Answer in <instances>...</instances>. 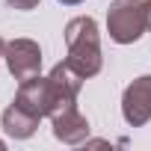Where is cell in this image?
<instances>
[{
	"instance_id": "9c48e42d",
	"label": "cell",
	"mask_w": 151,
	"mask_h": 151,
	"mask_svg": "<svg viewBox=\"0 0 151 151\" xmlns=\"http://www.w3.org/2000/svg\"><path fill=\"white\" fill-rule=\"evenodd\" d=\"M9 6H15V9H21V12H30V9L39 6V0H9Z\"/></svg>"
},
{
	"instance_id": "277c9868",
	"label": "cell",
	"mask_w": 151,
	"mask_h": 151,
	"mask_svg": "<svg viewBox=\"0 0 151 151\" xmlns=\"http://www.w3.org/2000/svg\"><path fill=\"white\" fill-rule=\"evenodd\" d=\"M3 59L15 80H27V77H36L42 68V47L33 39H12L6 42Z\"/></svg>"
},
{
	"instance_id": "3957f363",
	"label": "cell",
	"mask_w": 151,
	"mask_h": 151,
	"mask_svg": "<svg viewBox=\"0 0 151 151\" xmlns=\"http://www.w3.org/2000/svg\"><path fill=\"white\" fill-rule=\"evenodd\" d=\"M83 74L74 68L68 59L65 62H56L47 74V83H50V119L68 107L77 104V95H80V86H83Z\"/></svg>"
},
{
	"instance_id": "4fadbf2b",
	"label": "cell",
	"mask_w": 151,
	"mask_h": 151,
	"mask_svg": "<svg viewBox=\"0 0 151 151\" xmlns=\"http://www.w3.org/2000/svg\"><path fill=\"white\" fill-rule=\"evenodd\" d=\"M3 148H6V142H3V139H0V151H3Z\"/></svg>"
},
{
	"instance_id": "ba28073f",
	"label": "cell",
	"mask_w": 151,
	"mask_h": 151,
	"mask_svg": "<svg viewBox=\"0 0 151 151\" xmlns=\"http://www.w3.org/2000/svg\"><path fill=\"white\" fill-rule=\"evenodd\" d=\"M0 122H3V130H6L9 136H15V139H30V136L36 133V127H39L42 119L12 101V107L3 110V119H0Z\"/></svg>"
},
{
	"instance_id": "52a82bcc",
	"label": "cell",
	"mask_w": 151,
	"mask_h": 151,
	"mask_svg": "<svg viewBox=\"0 0 151 151\" xmlns=\"http://www.w3.org/2000/svg\"><path fill=\"white\" fill-rule=\"evenodd\" d=\"M53 136L65 145H80L83 139H89V122L77 107H68L62 113L53 116Z\"/></svg>"
},
{
	"instance_id": "5b68a950",
	"label": "cell",
	"mask_w": 151,
	"mask_h": 151,
	"mask_svg": "<svg viewBox=\"0 0 151 151\" xmlns=\"http://www.w3.org/2000/svg\"><path fill=\"white\" fill-rule=\"evenodd\" d=\"M122 116L130 127H142L151 119V74L136 77L122 95Z\"/></svg>"
},
{
	"instance_id": "30bf717a",
	"label": "cell",
	"mask_w": 151,
	"mask_h": 151,
	"mask_svg": "<svg viewBox=\"0 0 151 151\" xmlns=\"http://www.w3.org/2000/svg\"><path fill=\"white\" fill-rule=\"evenodd\" d=\"M142 9H145V27L151 30V0H142Z\"/></svg>"
},
{
	"instance_id": "6da1fadb",
	"label": "cell",
	"mask_w": 151,
	"mask_h": 151,
	"mask_svg": "<svg viewBox=\"0 0 151 151\" xmlns=\"http://www.w3.org/2000/svg\"><path fill=\"white\" fill-rule=\"evenodd\" d=\"M65 45H68V62L83 77H95L101 71V39L95 18H71L65 24Z\"/></svg>"
},
{
	"instance_id": "7a4b0ae2",
	"label": "cell",
	"mask_w": 151,
	"mask_h": 151,
	"mask_svg": "<svg viewBox=\"0 0 151 151\" xmlns=\"http://www.w3.org/2000/svg\"><path fill=\"white\" fill-rule=\"evenodd\" d=\"M107 30L116 45H133L148 27H145V9L142 0H119L107 12Z\"/></svg>"
},
{
	"instance_id": "7c38bea8",
	"label": "cell",
	"mask_w": 151,
	"mask_h": 151,
	"mask_svg": "<svg viewBox=\"0 0 151 151\" xmlns=\"http://www.w3.org/2000/svg\"><path fill=\"white\" fill-rule=\"evenodd\" d=\"M3 50H6V42H3V36H0V59H3Z\"/></svg>"
},
{
	"instance_id": "8fae6325",
	"label": "cell",
	"mask_w": 151,
	"mask_h": 151,
	"mask_svg": "<svg viewBox=\"0 0 151 151\" xmlns=\"http://www.w3.org/2000/svg\"><path fill=\"white\" fill-rule=\"evenodd\" d=\"M59 3H65V6H77V3H83V0H59Z\"/></svg>"
},
{
	"instance_id": "8992f818",
	"label": "cell",
	"mask_w": 151,
	"mask_h": 151,
	"mask_svg": "<svg viewBox=\"0 0 151 151\" xmlns=\"http://www.w3.org/2000/svg\"><path fill=\"white\" fill-rule=\"evenodd\" d=\"M15 104L24 107V110H30V113H36L39 119L50 116V83H47V77H39V74H36V77L21 80Z\"/></svg>"
}]
</instances>
